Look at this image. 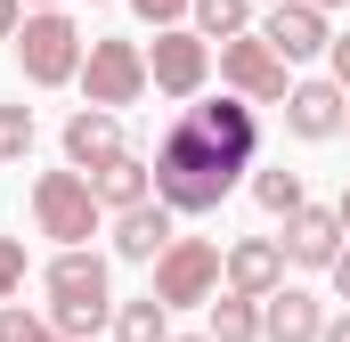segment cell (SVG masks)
I'll return each mask as SVG.
<instances>
[{"label": "cell", "mask_w": 350, "mask_h": 342, "mask_svg": "<svg viewBox=\"0 0 350 342\" xmlns=\"http://www.w3.org/2000/svg\"><path fill=\"white\" fill-rule=\"evenodd\" d=\"M16 25H25V0H0V41H16Z\"/></svg>", "instance_id": "cell-27"}, {"label": "cell", "mask_w": 350, "mask_h": 342, "mask_svg": "<svg viewBox=\"0 0 350 342\" xmlns=\"http://www.w3.org/2000/svg\"><path fill=\"white\" fill-rule=\"evenodd\" d=\"M196 33L204 41H228V33H253V0H187Z\"/></svg>", "instance_id": "cell-21"}, {"label": "cell", "mask_w": 350, "mask_h": 342, "mask_svg": "<svg viewBox=\"0 0 350 342\" xmlns=\"http://www.w3.org/2000/svg\"><path fill=\"white\" fill-rule=\"evenodd\" d=\"M0 342H57V326H49L41 310H16V302H0Z\"/></svg>", "instance_id": "cell-23"}, {"label": "cell", "mask_w": 350, "mask_h": 342, "mask_svg": "<svg viewBox=\"0 0 350 342\" xmlns=\"http://www.w3.org/2000/svg\"><path fill=\"white\" fill-rule=\"evenodd\" d=\"M334 212H342V228H350V187H342V204H334Z\"/></svg>", "instance_id": "cell-30"}, {"label": "cell", "mask_w": 350, "mask_h": 342, "mask_svg": "<svg viewBox=\"0 0 350 342\" xmlns=\"http://www.w3.org/2000/svg\"><path fill=\"white\" fill-rule=\"evenodd\" d=\"M318 8H342V0H318Z\"/></svg>", "instance_id": "cell-33"}, {"label": "cell", "mask_w": 350, "mask_h": 342, "mask_svg": "<svg viewBox=\"0 0 350 342\" xmlns=\"http://www.w3.org/2000/svg\"><path fill=\"white\" fill-rule=\"evenodd\" d=\"M172 220H179V212L163 204V196H147V204H122V212H114V253H122V261H147V269H155V253L179 237Z\"/></svg>", "instance_id": "cell-14"}, {"label": "cell", "mask_w": 350, "mask_h": 342, "mask_svg": "<svg viewBox=\"0 0 350 342\" xmlns=\"http://www.w3.org/2000/svg\"><path fill=\"white\" fill-rule=\"evenodd\" d=\"M82 25L66 16V8H25V25H16V74L33 90H66L82 82Z\"/></svg>", "instance_id": "cell-3"}, {"label": "cell", "mask_w": 350, "mask_h": 342, "mask_svg": "<svg viewBox=\"0 0 350 342\" xmlns=\"http://www.w3.org/2000/svg\"><path fill=\"white\" fill-rule=\"evenodd\" d=\"M326 74L350 90V33H334V41H326Z\"/></svg>", "instance_id": "cell-26"}, {"label": "cell", "mask_w": 350, "mask_h": 342, "mask_svg": "<svg viewBox=\"0 0 350 342\" xmlns=\"http://www.w3.org/2000/svg\"><path fill=\"white\" fill-rule=\"evenodd\" d=\"M187 122H196L212 147H228L237 163H253V155H261V106H253V98H237V90L196 98V106H187Z\"/></svg>", "instance_id": "cell-9"}, {"label": "cell", "mask_w": 350, "mask_h": 342, "mask_svg": "<svg viewBox=\"0 0 350 342\" xmlns=\"http://www.w3.org/2000/svg\"><path fill=\"white\" fill-rule=\"evenodd\" d=\"M326 277H334V293H342V302H350V245H342V253H334V269H326Z\"/></svg>", "instance_id": "cell-28"}, {"label": "cell", "mask_w": 350, "mask_h": 342, "mask_svg": "<svg viewBox=\"0 0 350 342\" xmlns=\"http://www.w3.org/2000/svg\"><path fill=\"white\" fill-rule=\"evenodd\" d=\"M342 212H334V204H301V212H285V237H277V245H285V261H293V269H334V253H342Z\"/></svg>", "instance_id": "cell-12"}, {"label": "cell", "mask_w": 350, "mask_h": 342, "mask_svg": "<svg viewBox=\"0 0 350 342\" xmlns=\"http://www.w3.org/2000/svg\"><path fill=\"white\" fill-rule=\"evenodd\" d=\"M41 293H49V326L66 342H90L98 326H114V285L90 245H57V261L41 269Z\"/></svg>", "instance_id": "cell-2"}, {"label": "cell", "mask_w": 350, "mask_h": 342, "mask_svg": "<svg viewBox=\"0 0 350 342\" xmlns=\"http://www.w3.org/2000/svg\"><path fill=\"white\" fill-rule=\"evenodd\" d=\"M261 33H269V49H277L285 66L326 57V41H334V25H326V8H318V0H269Z\"/></svg>", "instance_id": "cell-10"}, {"label": "cell", "mask_w": 350, "mask_h": 342, "mask_svg": "<svg viewBox=\"0 0 350 342\" xmlns=\"http://www.w3.org/2000/svg\"><path fill=\"white\" fill-rule=\"evenodd\" d=\"M25 285V237H0V302H16Z\"/></svg>", "instance_id": "cell-24"}, {"label": "cell", "mask_w": 350, "mask_h": 342, "mask_svg": "<svg viewBox=\"0 0 350 342\" xmlns=\"http://www.w3.org/2000/svg\"><path fill=\"white\" fill-rule=\"evenodd\" d=\"M98 220H106V204H98L90 171L66 163V171H41V179H33V228H41L49 245H90Z\"/></svg>", "instance_id": "cell-4"}, {"label": "cell", "mask_w": 350, "mask_h": 342, "mask_svg": "<svg viewBox=\"0 0 350 342\" xmlns=\"http://www.w3.org/2000/svg\"><path fill=\"white\" fill-rule=\"evenodd\" d=\"M147 82L163 90V98H204V82H212V41L196 25H163L147 41Z\"/></svg>", "instance_id": "cell-8"}, {"label": "cell", "mask_w": 350, "mask_h": 342, "mask_svg": "<svg viewBox=\"0 0 350 342\" xmlns=\"http://www.w3.org/2000/svg\"><path fill=\"white\" fill-rule=\"evenodd\" d=\"M245 171L253 163H237L228 147H212V139L179 114L172 131H163V147H155V196H163L172 212H220Z\"/></svg>", "instance_id": "cell-1"}, {"label": "cell", "mask_w": 350, "mask_h": 342, "mask_svg": "<svg viewBox=\"0 0 350 342\" xmlns=\"http://www.w3.org/2000/svg\"><path fill=\"white\" fill-rule=\"evenodd\" d=\"M25 8H57V0H25Z\"/></svg>", "instance_id": "cell-32"}, {"label": "cell", "mask_w": 350, "mask_h": 342, "mask_svg": "<svg viewBox=\"0 0 350 342\" xmlns=\"http://www.w3.org/2000/svg\"><path fill=\"white\" fill-rule=\"evenodd\" d=\"M318 342H350V310H342V318H326V334H318Z\"/></svg>", "instance_id": "cell-29"}, {"label": "cell", "mask_w": 350, "mask_h": 342, "mask_svg": "<svg viewBox=\"0 0 350 342\" xmlns=\"http://www.w3.org/2000/svg\"><path fill=\"white\" fill-rule=\"evenodd\" d=\"M253 8H269V0H253Z\"/></svg>", "instance_id": "cell-34"}, {"label": "cell", "mask_w": 350, "mask_h": 342, "mask_svg": "<svg viewBox=\"0 0 350 342\" xmlns=\"http://www.w3.org/2000/svg\"><path fill=\"white\" fill-rule=\"evenodd\" d=\"M57 342H66V334H57Z\"/></svg>", "instance_id": "cell-36"}, {"label": "cell", "mask_w": 350, "mask_h": 342, "mask_svg": "<svg viewBox=\"0 0 350 342\" xmlns=\"http://www.w3.org/2000/svg\"><path fill=\"white\" fill-rule=\"evenodd\" d=\"M204 310H212V326H204L212 342H261V302L253 293H212Z\"/></svg>", "instance_id": "cell-18"}, {"label": "cell", "mask_w": 350, "mask_h": 342, "mask_svg": "<svg viewBox=\"0 0 350 342\" xmlns=\"http://www.w3.org/2000/svg\"><path fill=\"white\" fill-rule=\"evenodd\" d=\"M147 49H139V41H90L82 49V98L90 106H114V114H122V106H139V98H147Z\"/></svg>", "instance_id": "cell-6"}, {"label": "cell", "mask_w": 350, "mask_h": 342, "mask_svg": "<svg viewBox=\"0 0 350 342\" xmlns=\"http://www.w3.org/2000/svg\"><path fill=\"white\" fill-rule=\"evenodd\" d=\"M212 293H220V245L212 237H172L155 253V302L163 310H196Z\"/></svg>", "instance_id": "cell-5"}, {"label": "cell", "mask_w": 350, "mask_h": 342, "mask_svg": "<svg viewBox=\"0 0 350 342\" xmlns=\"http://www.w3.org/2000/svg\"><path fill=\"white\" fill-rule=\"evenodd\" d=\"M131 8H139V25H155V33H163V25H179V16H187V0H131Z\"/></svg>", "instance_id": "cell-25"}, {"label": "cell", "mask_w": 350, "mask_h": 342, "mask_svg": "<svg viewBox=\"0 0 350 342\" xmlns=\"http://www.w3.org/2000/svg\"><path fill=\"white\" fill-rule=\"evenodd\" d=\"M114 155H122V114H114V106L66 114V163H74V171H106Z\"/></svg>", "instance_id": "cell-15"}, {"label": "cell", "mask_w": 350, "mask_h": 342, "mask_svg": "<svg viewBox=\"0 0 350 342\" xmlns=\"http://www.w3.org/2000/svg\"><path fill=\"white\" fill-rule=\"evenodd\" d=\"M342 131H350V114H342Z\"/></svg>", "instance_id": "cell-35"}, {"label": "cell", "mask_w": 350, "mask_h": 342, "mask_svg": "<svg viewBox=\"0 0 350 342\" xmlns=\"http://www.w3.org/2000/svg\"><path fill=\"white\" fill-rule=\"evenodd\" d=\"M326 334V302L310 285H277L261 302V342H318Z\"/></svg>", "instance_id": "cell-16"}, {"label": "cell", "mask_w": 350, "mask_h": 342, "mask_svg": "<svg viewBox=\"0 0 350 342\" xmlns=\"http://www.w3.org/2000/svg\"><path fill=\"white\" fill-rule=\"evenodd\" d=\"M90 187H98V204H106V212H122V204H147V196H155V163H139V155L122 147L106 171H90Z\"/></svg>", "instance_id": "cell-17"}, {"label": "cell", "mask_w": 350, "mask_h": 342, "mask_svg": "<svg viewBox=\"0 0 350 342\" xmlns=\"http://www.w3.org/2000/svg\"><path fill=\"white\" fill-rule=\"evenodd\" d=\"M342 114H350V90L326 74V82H293L285 90V131L301 139V147H318V139H342Z\"/></svg>", "instance_id": "cell-11"}, {"label": "cell", "mask_w": 350, "mask_h": 342, "mask_svg": "<svg viewBox=\"0 0 350 342\" xmlns=\"http://www.w3.org/2000/svg\"><path fill=\"white\" fill-rule=\"evenodd\" d=\"M285 74H293V66L269 49V33H261V25L220 41V82L237 90V98H253V106H285V90H293Z\"/></svg>", "instance_id": "cell-7"}, {"label": "cell", "mask_w": 350, "mask_h": 342, "mask_svg": "<svg viewBox=\"0 0 350 342\" xmlns=\"http://www.w3.org/2000/svg\"><path fill=\"white\" fill-rule=\"evenodd\" d=\"M114 342H172V310L147 293V302H114Z\"/></svg>", "instance_id": "cell-20"}, {"label": "cell", "mask_w": 350, "mask_h": 342, "mask_svg": "<svg viewBox=\"0 0 350 342\" xmlns=\"http://www.w3.org/2000/svg\"><path fill=\"white\" fill-rule=\"evenodd\" d=\"M172 342H212V334H172Z\"/></svg>", "instance_id": "cell-31"}, {"label": "cell", "mask_w": 350, "mask_h": 342, "mask_svg": "<svg viewBox=\"0 0 350 342\" xmlns=\"http://www.w3.org/2000/svg\"><path fill=\"white\" fill-rule=\"evenodd\" d=\"M253 204H261L269 220H285V212H301V204H310V187H301V171L261 163V171H253Z\"/></svg>", "instance_id": "cell-19"}, {"label": "cell", "mask_w": 350, "mask_h": 342, "mask_svg": "<svg viewBox=\"0 0 350 342\" xmlns=\"http://www.w3.org/2000/svg\"><path fill=\"white\" fill-rule=\"evenodd\" d=\"M33 155V106H0V163Z\"/></svg>", "instance_id": "cell-22"}, {"label": "cell", "mask_w": 350, "mask_h": 342, "mask_svg": "<svg viewBox=\"0 0 350 342\" xmlns=\"http://www.w3.org/2000/svg\"><path fill=\"white\" fill-rule=\"evenodd\" d=\"M220 277H228V293L269 302V293L285 285V245H277V237H237V245L220 253Z\"/></svg>", "instance_id": "cell-13"}]
</instances>
